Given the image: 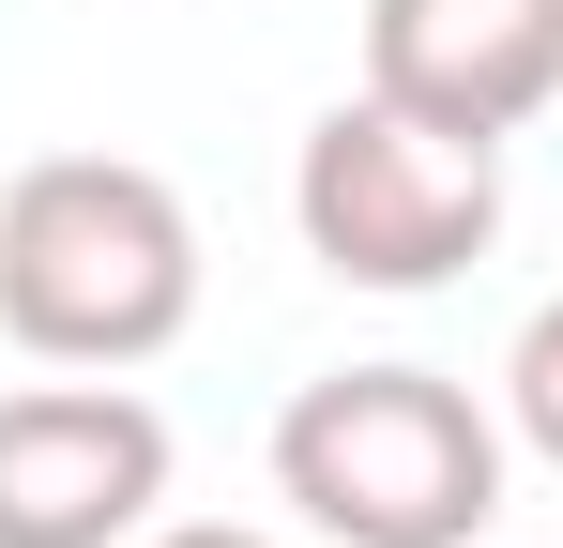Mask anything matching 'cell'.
<instances>
[{"instance_id": "1", "label": "cell", "mask_w": 563, "mask_h": 548, "mask_svg": "<svg viewBox=\"0 0 563 548\" xmlns=\"http://www.w3.org/2000/svg\"><path fill=\"white\" fill-rule=\"evenodd\" d=\"M198 320V213L137 153H46L0 183V336L31 365H153Z\"/></svg>"}, {"instance_id": "2", "label": "cell", "mask_w": 563, "mask_h": 548, "mask_svg": "<svg viewBox=\"0 0 563 548\" xmlns=\"http://www.w3.org/2000/svg\"><path fill=\"white\" fill-rule=\"evenodd\" d=\"M275 503L320 548H472L503 518V412L442 365H320L275 412Z\"/></svg>"}, {"instance_id": "3", "label": "cell", "mask_w": 563, "mask_h": 548, "mask_svg": "<svg viewBox=\"0 0 563 548\" xmlns=\"http://www.w3.org/2000/svg\"><path fill=\"white\" fill-rule=\"evenodd\" d=\"M289 229L335 289H457L503 244V138H442L380 91H335L289 153Z\"/></svg>"}, {"instance_id": "4", "label": "cell", "mask_w": 563, "mask_h": 548, "mask_svg": "<svg viewBox=\"0 0 563 548\" xmlns=\"http://www.w3.org/2000/svg\"><path fill=\"white\" fill-rule=\"evenodd\" d=\"M168 518V412L107 365L0 396V548H137Z\"/></svg>"}, {"instance_id": "5", "label": "cell", "mask_w": 563, "mask_h": 548, "mask_svg": "<svg viewBox=\"0 0 563 548\" xmlns=\"http://www.w3.org/2000/svg\"><path fill=\"white\" fill-rule=\"evenodd\" d=\"M366 91L442 138H518L563 107V0H366Z\"/></svg>"}, {"instance_id": "6", "label": "cell", "mask_w": 563, "mask_h": 548, "mask_svg": "<svg viewBox=\"0 0 563 548\" xmlns=\"http://www.w3.org/2000/svg\"><path fill=\"white\" fill-rule=\"evenodd\" d=\"M503 442H533L563 472V289L518 320V351H503Z\"/></svg>"}, {"instance_id": "7", "label": "cell", "mask_w": 563, "mask_h": 548, "mask_svg": "<svg viewBox=\"0 0 563 548\" xmlns=\"http://www.w3.org/2000/svg\"><path fill=\"white\" fill-rule=\"evenodd\" d=\"M137 548H289V534H229V518H153ZM305 548H320V534H305Z\"/></svg>"}]
</instances>
